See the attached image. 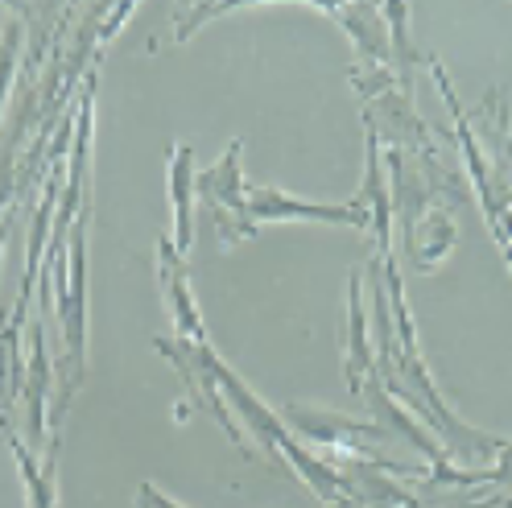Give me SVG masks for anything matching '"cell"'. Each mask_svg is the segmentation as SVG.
Returning a JSON list of instances; mask_svg holds the SVG:
<instances>
[{"label": "cell", "instance_id": "1", "mask_svg": "<svg viewBox=\"0 0 512 508\" xmlns=\"http://www.w3.org/2000/svg\"><path fill=\"white\" fill-rule=\"evenodd\" d=\"M430 71H434V79L446 95V108H451V116H455L463 162L475 178L479 199H484V215L496 228V244L504 248V261L512 265V149H508L512 124H508L504 87H492L484 95V104L475 108V129H471V120L455 104V91H451V79H446V71H442V62L430 58Z\"/></svg>", "mask_w": 512, "mask_h": 508}, {"label": "cell", "instance_id": "2", "mask_svg": "<svg viewBox=\"0 0 512 508\" xmlns=\"http://www.w3.org/2000/svg\"><path fill=\"white\" fill-rule=\"evenodd\" d=\"M46 281H58V314H62V331H67V380H62V393L54 397V434L67 418V409L83 385V339H87V211L75 219V228L67 236V252L62 244L50 240V261H46Z\"/></svg>", "mask_w": 512, "mask_h": 508}, {"label": "cell", "instance_id": "3", "mask_svg": "<svg viewBox=\"0 0 512 508\" xmlns=\"http://www.w3.org/2000/svg\"><path fill=\"white\" fill-rule=\"evenodd\" d=\"M153 347L162 352L174 368H178V376L186 380V389H190V409H207V414L228 430V438L236 442V447L244 451V455H252L248 451V442H244V434H240V422L232 418V409H228V401H223V385H219V356L211 352V343H190V339H153Z\"/></svg>", "mask_w": 512, "mask_h": 508}, {"label": "cell", "instance_id": "4", "mask_svg": "<svg viewBox=\"0 0 512 508\" xmlns=\"http://www.w3.org/2000/svg\"><path fill=\"white\" fill-rule=\"evenodd\" d=\"M281 219H327V224H347V228L372 232V215L356 199L339 207V203H306V199L285 195V190H273V186H244V199H240L244 240L256 236L261 224H281Z\"/></svg>", "mask_w": 512, "mask_h": 508}, {"label": "cell", "instance_id": "5", "mask_svg": "<svg viewBox=\"0 0 512 508\" xmlns=\"http://www.w3.org/2000/svg\"><path fill=\"white\" fill-rule=\"evenodd\" d=\"M240 153H244V141L236 137L228 145V153L203 174H195V190L207 207V219L219 236V248H236L244 236H240V195H244V174H240Z\"/></svg>", "mask_w": 512, "mask_h": 508}, {"label": "cell", "instance_id": "6", "mask_svg": "<svg viewBox=\"0 0 512 508\" xmlns=\"http://www.w3.org/2000/svg\"><path fill=\"white\" fill-rule=\"evenodd\" d=\"M285 422H294V430L310 442H323V447H339V455H364V459H376L372 447L376 442L389 438V430L368 422V426H356L351 418H339V414H318V409H302V405H290L285 409Z\"/></svg>", "mask_w": 512, "mask_h": 508}, {"label": "cell", "instance_id": "7", "mask_svg": "<svg viewBox=\"0 0 512 508\" xmlns=\"http://www.w3.org/2000/svg\"><path fill=\"white\" fill-rule=\"evenodd\" d=\"M157 285H162L166 310L178 327V339L190 343H207L203 319L195 310V294H190V273H186V257H178V248L170 236H157Z\"/></svg>", "mask_w": 512, "mask_h": 508}, {"label": "cell", "instance_id": "8", "mask_svg": "<svg viewBox=\"0 0 512 508\" xmlns=\"http://www.w3.org/2000/svg\"><path fill=\"white\" fill-rule=\"evenodd\" d=\"M347 352H343V368H347V389L351 393H364L368 385V372L376 368V352L368 347V327H364V277L351 273V285H347Z\"/></svg>", "mask_w": 512, "mask_h": 508}, {"label": "cell", "instance_id": "9", "mask_svg": "<svg viewBox=\"0 0 512 508\" xmlns=\"http://www.w3.org/2000/svg\"><path fill=\"white\" fill-rule=\"evenodd\" d=\"M356 203L372 215V252L389 257V186H384V174H380V137L368 129V174H364V186L356 190Z\"/></svg>", "mask_w": 512, "mask_h": 508}, {"label": "cell", "instance_id": "10", "mask_svg": "<svg viewBox=\"0 0 512 508\" xmlns=\"http://www.w3.org/2000/svg\"><path fill=\"white\" fill-rule=\"evenodd\" d=\"M29 343H34V364H29V376H25V422H29V451H38L42 438H46V389H50L42 323L29 327Z\"/></svg>", "mask_w": 512, "mask_h": 508}, {"label": "cell", "instance_id": "11", "mask_svg": "<svg viewBox=\"0 0 512 508\" xmlns=\"http://www.w3.org/2000/svg\"><path fill=\"white\" fill-rule=\"evenodd\" d=\"M195 149L190 145H174L170 153V203H174V248L178 257H190V244H195V232H190V186H195Z\"/></svg>", "mask_w": 512, "mask_h": 508}, {"label": "cell", "instance_id": "12", "mask_svg": "<svg viewBox=\"0 0 512 508\" xmlns=\"http://www.w3.org/2000/svg\"><path fill=\"white\" fill-rule=\"evenodd\" d=\"M13 442V455H17V467H21V480L29 488V508H58L54 504V484H58V434H50V447H46V459L38 463L34 451L21 447V442L9 434Z\"/></svg>", "mask_w": 512, "mask_h": 508}, {"label": "cell", "instance_id": "13", "mask_svg": "<svg viewBox=\"0 0 512 508\" xmlns=\"http://www.w3.org/2000/svg\"><path fill=\"white\" fill-rule=\"evenodd\" d=\"M17 46H21V25H9V29H5V42H0V108H5V95H9V87H13Z\"/></svg>", "mask_w": 512, "mask_h": 508}, {"label": "cell", "instance_id": "14", "mask_svg": "<svg viewBox=\"0 0 512 508\" xmlns=\"http://www.w3.org/2000/svg\"><path fill=\"white\" fill-rule=\"evenodd\" d=\"M479 488H512V442L496 451L492 467H479Z\"/></svg>", "mask_w": 512, "mask_h": 508}, {"label": "cell", "instance_id": "15", "mask_svg": "<svg viewBox=\"0 0 512 508\" xmlns=\"http://www.w3.org/2000/svg\"><path fill=\"white\" fill-rule=\"evenodd\" d=\"M219 13H228V9H199V13H186V9H174V42H182L186 34H195V25L203 21V17H219Z\"/></svg>", "mask_w": 512, "mask_h": 508}, {"label": "cell", "instance_id": "16", "mask_svg": "<svg viewBox=\"0 0 512 508\" xmlns=\"http://www.w3.org/2000/svg\"><path fill=\"white\" fill-rule=\"evenodd\" d=\"M137 508H182V504H174L162 488H153V484H141L137 488Z\"/></svg>", "mask_w": 512, "mask_h": 508}, {"label": "cell", "instance_id": "17", "mask_svg": "<svg viewBox=\"0 0 512 508\" xmlns=\"http://www.w3.org/2000/svg\"><path fill=\"white\" fill-rule=\"evenodd\" d=\"M475 508H512V496H492L484 504H475Z\"/></svg>", "mask_w": 512, "mask_h": 508}, {"label": "cell", "instance_id": "18", "mask_svg": "<svg viewBox=\"0 0 512 508\" xmlns=\"http://www.w3.org/2000/svg\"><path fill=\"white\" fill-rule=\"evenodd\" d=\"M508 149H512V133H508Z\"/></svg>", "mask_w": 512, "mask_h": 508}]
</instances>
